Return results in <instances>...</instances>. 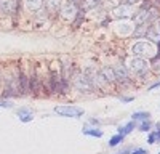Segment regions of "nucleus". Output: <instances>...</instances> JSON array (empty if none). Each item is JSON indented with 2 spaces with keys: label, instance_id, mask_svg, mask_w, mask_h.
<instances>
[{
  "label": "nucleus",
  "instance_id": "nucleus-7",
  "mask_svg": "<svg viewBox=\"0 0 160 154\" xmlns=\"http://www.w3.org/2000/svg\"><path fill=\"white\" fill-rule=\"evenodd\" d=\"M112 16L115 19H125V18H131L133 16V8L131 5H125V3H120L118 7H115L112 10Z\"/></svg>",
  "mask_w": 160,
  "mask_h": 154
},
{
  "label": "nucleus",
  "instance_id": "nucleus-15",
  "mask_svg": "<svg viewBox=\"0 0 160 154\" xmlns=\"http://www.w3.org/2000/svg\"><path fill=\"white\" fill-rule=\"evenodd\" d=\"M61 75H62V79L68 80V82L72 79V77H74V66H72V63L62 64V72H61Z\"/></svg>",
  "mask_w": 160,
  "mask_h": 154
},
{
  "label": "nucleus",
  "instance_id": "nucleus-12",
  "mask_svg": "<svg viewBox=\"0 0 160 154\" xmlns=\"http://www.w3.org/2000/svg\"><path fill=\"white\" fill-rule=\"evenodd\" d=\"M61 0H43V5H45V11L47 13H51V15H55L61 10Z\"/></svg>",
  "mask_w": 160,
  "mask_h": 154
},
{
  "label": "nucleus",
  "instance_id": "nucleus-8",
  "mask_svg": "<svg viewBox=\"0 0 160 154\" xmlns=\"http://www.w3.org/2000/svg\"><path fill=\"white\" fill-rule=\"evenodd\" d=\"M77 5H75V2H69L68 3H64L62 7H61V10H59V13L62 15V18L64 19H74L75 18V15H77Z\"/></svg>",
  "mask_w": 160,
  "mask_h": 154
},
{
  "label": "nucleus",
  "instance_id": "nucleus-25",
  "mask_svg": "<svg viewBox=\"0 0 160 154\" xmlns=\"http://www.w3.org/2000/svg\"><path fill=\"white\" fill-rule=\"evenodd\" d=\"M120 3H125V5H136V3H139V0H120Z\"/></svg>",
  "mask_w": 160,
  "mask_h": 154
},
{
  "label": "nucleus",
  "instance_id": "nucleus-1",
  "mask_svg": "<svg viewBox=\"0 0 160 154\" xmlns=\"http://www.w3.org/2000/svg\"><path fill=\"white\" fill-rule=\"evenodd\" d=\"M131 53L135 56L144 58V59L146 58H154L155 56V47L149 40H141V42H136L131 47Z\"/></svg>",
  "mask_w": 160,
  "mask_h": 154
},
{
  "label": "nucleus",
  "instance_id": "nucleus-13",
  "mask_svg": "<svg viewBox=\"0 0 160 154\" xmlns=\"http://www.w3.org/2000/svg\"><path fill=\"white\" fill-rule=\"evenodd\" d=\"M99 72H101V75H102V79L108 82V84L115 82V74H114V69H112L111 66H104Z\"/></svg>",
  "mask_w": 160,
  "mask_h": 154
},
{
  "label": "nucleus",
  "instance_id": "nucleus-21",
  "mask_svg": "<svg viewBox=\"0 0 160 154\" xmlns=\"http://www.w3.org/2000/svg\"><path fill=\"white\" fill-rule=\"evenodd\" d=\"M123 135H120V133H117V135H114L111 140H109V146L111 148H115L117 145H120V143H122V141H123Z\"/></svg>",
  "mask_w": 160,
  "mask_h": 154
},
{
  "label": "nucleus",
  "instance_id": "nucleus-24",
  "mask_svg": "<svg viewBox=\"0 0 160 154\" xmlns=\"http://www.w3.org/2000/svg\"><path fill=\"white\" fill-rule=\"evenodd\" d=\"M13 106H15V105H13V103H11L10 100H7V98H2V100H0V108H7V109H11Z\"/></svg>",
  "mask_w": 160,
  "mask_h": 154
},
{
  "label": "nucleus",
  "instance_id": "nucleus-9",
  "mask_svg": "<svg viewBox=\"0 0 160 154\" xmlns=\"http://www.w3.org/2000/svg\"><path fill=\"white\" fill-rule=\"evenodd\" d=\"M112 69H114V74H115V80L122 82V84H128L130 82L128 68H125L123 64H117V66H114Z\"/></svg>",
  "mask_w": 160,
  "mask_h": 154
},
{
  "label": "nucleus",
  "instance_id": "nucleus-5",
  "mask_svg": "<svg viewBox=\"0 0 160 154\" xmlns=\"http://www.w3.org/2000/svg\"><path fill=\"white\" fill-rule=\"evenodd\" d=\"M19 0H0V15H16Z\"/></svg>",
  "mask_w": 160,
  "mask_h": 154
},
{
  "label": "nucleus",
  "instance_id": "nucleus-6",
  "mask_svg": "<svg viewBox=\"0 0 160 154\" xmlns=\"http://www.w3.org/2000/svg\"><path fill=\"white\" fill-rule=\"evenodd\" d=\"M74 79V87L78 90V92H93V85L90 84V80H88V77L85 75V74H78V75H75V77H72Z\"/></svg>",
  "mask_w": 160,
  "mask_h": 154
},
{
  "label": "nucleus",
  "instance_id": "nucleus-18",
  "mask_svg": "<svg viewBox=\"0 0 160 154\" xmlns=\"http://www.w3.org/2000/svg\"><path fill=\"white\" fill-rule=\"evenodd\" d=\"M83 135L101 138L102 136V130H99V128H96V127H87V128H83Z\"/></svg>",
  "mask_w": 160,
  "mask_h": 154
},
{
  "label": "nucleus",
  "instance_id": "nucleus-28",
  "mask_svg": "<svg viewBox=\"0 0 160 154\" xmlns=\"http://www.w3.org/2000/svg\"><path fill=\"white\" fill-rule=\"evenodd\" d=\"M160 87V80H157L155 84H152L151 87H149V90H151V92H152V90H155V88H158Z\"/></svg>",
  "mask_w": 160,
  "mask_h": 154
},
{
  "label": "nucleus",
  "instance_id": "nucleus-16",
  "mask_svg": "<svg viewBox=\"0 0 160 154\" xmlns=\"http://www.w3.org/2000/svg\"><path fill=\"white\" fill-rule=\"evenodd\" d=\"M133 128H136V121H131V122H128V124H125V125H122V127H118V133L120 135H128V133H131L133 132Z\"/></svg>",
  "mask_w": 160,
  "mask_h": 154
},
{
  "label": "nucleus",
  "instance_id": "nucleus-19",
  "mask_svg": "<svg viewBox=\"0 0 160 154\" xmlns=\"http://www.w3.org/2000/svg\"><path fill=\"white\" fill-rule=\"evenodd\" d=\"M155 127H157V130L149 133V136H148V143L149 145H154V143H157V141H160V122Z\"/></svg>",
  "mask_w": 160,
  "mask_h": 154
},
{
  "label": "nucleus",
  "instance_id": "nucleus-20",
  "mask_svg": "<svg viewBox=\"0 0 160 154\" xmlns=\"http://www.w3.org/2000/svg\"><path fill=\"white\" fill-rule=\"evenodd\" d=\"M135 32H133V35L135 37H138V38H141V37H144L146 35V31H148V28H149V24H139V26H135Z\"/></svg>",
  "mask_w": 160,
  "mask_h": 154
},
{
  "label": "nucleus",
  "instance_id": "nucleus-29",
  "mask_svg": "<svg viewBox=\"0 0 160 154\" xmlns=\"http://www.w3.org/2000/svg\"><path fill=\"white\" fill-rule=\"evenodd\" d=\"M90 122H91V124H96V125L99 124V121H96V119H90Z\"/></svg>",
  "mask_w": 160,
  "mask_h": 154
},
{
  "label": "nucleus",
  "instance_id": "nucleus-17",
  "mask_svg": "<svg viewBox=\"0 0 160 154\" xmlns=\"http://www.w3.org/2000/svg\"><path fill=\"white\" fill-rule=\"evenodd\" d=\"M151 117V112L149 111H136L131 114V121H148Z\"/></svg>",
  "mask_w": 160,
  "mask_h": 154
},
{
  "label": "nucleus",
  "instance_id": "nucleus-27",
  "mask_svg": "<svg viewBox=\"0 0 160 154\" xmlns=\"http://www.w3.org/2000/svg\"><path fill=\"white\" fill-rule=\"evenodd\" d=\"M131 154H148V151L146 149H142V148H138V149H135Z\"/></svg>",
  "mask_w": 160,
  "mask_h": 154
},
{
  "label": "nucleus",
  "instance_id": "nucleus-30",
  "mask_svg": "<svg viewBox=\"0 0 160 154\" xmlns=\"http://www.w3.org/2000/svg\"><path fill=\"white\" fill-rule=\"evenodd\" d=\"M158 154H160V151H158Z\"/></svg>",
  "mask_w": 160,
  "mask_h": 154
},
{
  "label": "nucleus",
  "instance_id": "nucleus-23",
  "mask_svg": "<svg viewBox=\"0 0 160 154\" xmlns=\"http://www.w3.org/2000/svg\"><path fill=\"white\" fill-rule=\"evenodd\" d=\"M151 127H152V124H151L149 119H148V121H142V122H141L139 130H141V132H149V130H151Z\"/></svg>",
  "mask_w": 160,
  "mask_h": 154
},
{
  "label": "nucleus",
  "instance_id": "nucleus-26",
  "mask_svg": "<svg viewBox=\"0 0 160 154\" xmlns=\"http://www.w3.org/2000/svg\"><path fill=\"white\" fill-rule=\"evenodd\" d=\"M120 100H122V103H131L135 98L133 96H120Z\"/></svg>",
  "mask_w": 160,
  "mask_h": 154
},
{
  "label": "nucleus",
  "instance_id": "nucleus-3",
  "mask_svg": "<svg viewBox=\"0 0 160 154\" xmlns=\"http://www.w3.org/2000/svg\"><path fill=\"white\" fill-rule=\"evenodd\" d=\"M55 112L61 117H72V119H78L85 114L83 108H78V106H69V105H62V106H56Z\"/></svg>",
  "mask_w": 160,
  "mask_h": 154
},
{
  "label": "nucleus",
  "instance_id": "nucleus-4",
  "mask_svg": "<svg viewBox=\"0 0 160 154\" xmlns=\"http://www.w3.org/2000/svg\"><path fill=\"white\" fill-rule=\"evenodd\" d=\"M85 75L88 77V80H90V84L93 85V88H102L106 84L104 79H102V75H101V72L98 71V69H95V68H88L87 71H85Z\"/></svg>",
  "mask_w": 160,
  "mask_h": 154
},
{
  "label": "nucleus",
  "instance_id": "nucleus-14",
  "mask_svg": "<svg viewBox=\"0 0 160 154\" xmlns=\"http://www.w3.org/2000/svg\"><path fill=\"white\" fill-rule=\"evenodd\" d=\"M24 5L29 11H38L40 8H43V0H24Z\"/></svg>",
  "mask_w": 160,
  "mask_h": 154
},
{
  "label": "nucleus",
  "instance_id": "nucleus-2",
  "mask_svg": "<svg viewBox=\"0 0 160 154\" xmlns=\"http://www.w3.org/2000/svg\"><path fill=\"white\" fill-rule=\"evenodd\" d=\"M149 71V63L148 59L144 58H139V56H135L130 59V64H128V72L135 74V75H139V77H144Z\"/></svg>",
  "mask_w": 160,
  "mask_h": 154
},
{
  "label": "nucleus",
  "instance_id": "nucleus-10",
  "mask_svg": "<svg viewBox=\"0 0 160 154\" xmlns=\"http://www.w3.org/2000/svg\"><path fill=\"white\" fill-rule=\"evenodd\" d=\"M16 116H18V119L21 121V122H24V124H28V122H31L32 119H34V112H32V109L31 108H19L18 111H16Z\"/></svg>",
  "mask_w": 160,
  "mask_h": 154
},
{
  "label": "nucleus",
  "instance_id": "nucleus-11",
  "mask_svg": "<svg viewBox=\"0 0 160 154\" xmlns=\"http://www.w3.org/2000/svg\"><path fill=\"white\" fill-rule=\"evenodd\" d=\"M40 88H42V82H40V77L37 72H32L29 75V92H34V93H38Z\"/></svg>",
  "mask_w": 160,
  "mask_h": 154
},
{
  "label": "nucleus",
  "instance_id": "nucleus-22",
  "mask_svg": "<svg viewBox=\"0 0 160 154\" xmlns=\"http://www.w3.org/2000/svg\"><path fill=\"white\" fill-rule=\"evenodd\" d=\"M101 2H102V0H85L83 7H85V8H95V7L101 5Z\"/></svg>",
  "mask_w": 160,
  "mask_h": 154
}]
</instances>
